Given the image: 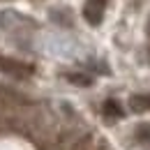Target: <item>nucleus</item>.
Returning a JSON list of instances; mask_svg holds the SVG:
<instances>
[{"instance_id": "nucleus-5", "label": "nucleus", "mask_w": 150, "mask_h": 150, "mask_svg": "<svg viewBox=\"0 0 150 150\" xmlns=\"http://www.w3.org/2000/svg\"><path fill=\"white\" fill-rule=\"evenodd\" d=\"M67 79H69L72 83H76V86H83V88L93 83V79H90V76H88V74H69V76H67Z\"/></svg>"}, {"instance_id": "nucleus-3", "label": "nucleus", "mask_w": 150, "mask_h": 150, "mask_svg": "<svg viewBox=\"0 0 150 150\" xmlns=\"http://www.w3.org/2000/svg\"><path fill=\"white\" fill-rule=\"evenodd\" d=\"M104 113H106L109 118H122V109H120V104H118L115 99H109V102L104 104Z\"/></svg>"}, {"instance_id": "nucleus-1", "label": "nucleus", "mask_w": 150, "mask_h": 150, "mask_svg": "<svg viewBox=\"0 0 150 150\" xmlns=\"http://www.w3.org/2000/svg\"><path fill=\"white\" fill-rule=\"evenodd\" d=\"M104 5L106 0H88L86 7H83V16L90 25H99L102 19H104Z\"/></svg>"}, {"instance_id": "nucleus-7", "label": "nucleus", "mask_w": 150, "mask_h": 150, "mask_svg": "<svg viewBox=\"0 0 150 150\" xmlns=\"http://www.w3.org/2000/svg\"><path fill=\"white\" fill-rule=\"evenodd\" d=\"M148 35H150V21H148Z\"/></svg>"}, {"instance_id": "nucleus-6", "label": "nucleus", "mask_w": 150, "mask_h": 150, "mask_svg": "<svg viewBox=\"0 0 150 150\" xmlns=\"http://www.w3.org/2000/svg\"><path fill=\"white\" fill-rule=\"evenodd\" d=\"M132 109L134 111H146V109H150L148 106V97H132Z\"/></svg>"}, {"instance_id": "nucleus-4", "label": "nucleus", "mask_w": 150, "mask_h": 150, "mask_svg": "<svg viewBox=\"0 0 150 150\" xmlns=\"http://www.w3.org/2000/svg\"><path fill=\"white\" fill-rule=\"evenodd\" d=\"M136 139H139L141 143H150V125L148 122H143V125L136 127Z\"/></svg>"}, {"instance_id": "nucleus-8", "label": "nucleus", "mask_w": 150, "mask_h": 150, "mask_svg": "<svg viewBox=\"0 0 150 150\" xmlns=\"http://www.w3.org/2000/svg\"><path fill=\"white\" fill-rule=\"evenodd\" d=\"M148 106H150V97H148Z\"/></svg>"}, {"instance_id": "nucleus-2", "label": "nucleus", "mask_w": 150, "mask_h": 150, "mask_svg": "<svg viewBox=\"0 0 150 150\" xmlns=\"http://www.w3.org/2000/svg\"><path fill=\"white\" fill-rule=\"evenodd\" d=\"M2 72H5V74H12V76H28L30 74V67L19 65V62H14V60H7V62H2Z\"/></svg>"}]
</instances>
